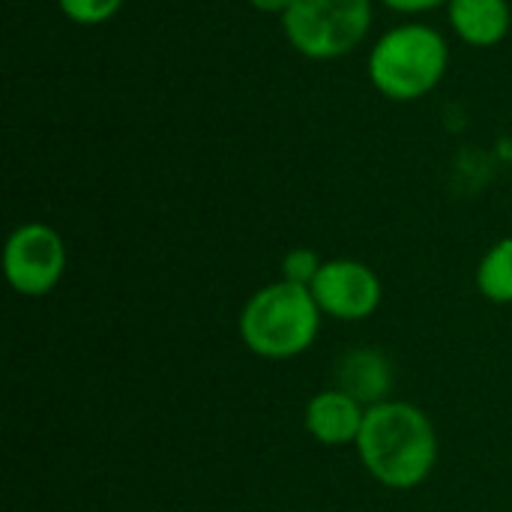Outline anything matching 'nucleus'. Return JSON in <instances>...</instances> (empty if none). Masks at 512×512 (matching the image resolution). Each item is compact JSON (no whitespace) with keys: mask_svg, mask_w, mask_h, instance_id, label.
Here are the masks:
<instances>
[{"mask_svg":"<svg viewBox=\"0 0 512 512\" xmlns=\"http://www.w3.org/2000/svg\"><path fill=\"white\" fill-rule=\"evenodd\" d=\"M363 468L387 489L405 492L426 483L438 462V435L432 420L408 402H378L366 408L357 438Z\"/></svg>","mask_w":512,"mask_h":512,"instance_id":"f257e3e1","label":"nucleus"},{"mask_svg":"<svg viewBox=\"0 0 512 512\" xmlns=\"http://www.w3.org/2000/svg\"><path fill=\"white\" fill-rule=\"evenodd\" d=\"M126 0H57L60 12L78 27H96L111 21Z\"/></svg>","mask_w":512,"mask_h":512,"instance_id":"9b49d317","label":"nucleus"},{"mask_svg":"<svg viewBox=\"0 0 512 512\" xmlns=\"http://www.w3.org/2000/svg\"><path fill=\"white\" fill-rule=\"evenodd\" d=\"M342 384H345L342 390L351 393L354 399L378 405L375 399L381 393H387V387H390L387 363L372 351H357V354L345 357V363H342Z\"/></svg>","mask_w":512,"mask_h":512,"instance_id":"1a4fd4ad","label":"nucleus"},{"mask_svg":"<svg viewBox=\"0 0 512 512\" xmlns=\"http://www.w3.org/2000/svg\"><path fill=\"white\" fill-rule=\"evenodd\" d=\"M3 273L15 294L45 297L66 273L63 237L45 222L18 225L3 246Z\"/></svg>","mask_w":512,"mask_h":512,"instance_id":"39448f33","label":"nucleus"},{"mask_svg":"<svg viewBox=\"0 0 512 512\" xmlns=\"http://www.w3.org/2000/svg\"><path fill=\"white\" fill-rule=\"evenodd\" d=\"M366 408L345 390H324L306 405V432L324 447L357 444Z\"/></svg>","mask_w":512,"mask_h":512,"instance_id":"0eeeda50","label":"nucleus"},{"mask_svg":"<svg viewBox=\"0 0 512 512\" xmlns=\"http://www.w3.org/2000/svg\"><path fill=\"white\" fill-rule=\"evenodd\" d=\"M291 3H294V0H249L252 9L267 12V15H285Z\"/></svg>","mask_w":512,"mask_h":512,"instance_id":"4468645a","label":"nucleus"},{"mask_svg":"<svg viewBox=\"0 0 512 512\" xmlns=\"http://www.w3.org/2000/svg\"><path fill=\"white\" fill-rule=\"evenodd\" d=\"M309 291L321 306V312L339 321H363L375 315L384 297L378 273L351 258L324 261Z\"/></svg>","mask_w":512,"mask_h":512,"instance_id":"423d86ee","label":"nucleus"},{"mask_svg":"<svg viewBox=\"0 0 512 512\" xmlns=\"http://www.w3.org/2000/svg\"><path fill=\"white\" fill-rule=\"evenodd\" d=\"M381 3H384L387 9H393V12H402V15H420V12L447 6L450 0H381Z\"/></svg>","mask_w":512,"mask_h":512,"instance_id":"ddd939ff","label":"nucleus"},{"mask_svg":"<svg viewBox=\"0 0 512 512\" xmlns=\"http://www.w3.org/2000/svg\"><path fill=\"white\" fill-rule=\"evenodd\" d=\"M324 261H318V255L312 249H291L285 258H282V273L288 282H297V285H312V279L318 276Z\"/></svg>","mask_w":512,"mask_h":512,"instance_id":"f8f14e48","label":"nucleus"},{"mask_svg":"<svg viewBox=\"0 0 512 512\" xmlns=\"http://www.w3.org/2000/svg\"><path fill=\"white\" fill-rule=\"evenodd\" d=\"M450 66V45L432 24L408 21L390 27L369 51L366 72L372 87L393 102L429 96Z\"/></svg>","mask_w":512,"mask_h":512,"instance_id":"7ed1b4c3","label":"nucleus"},{"mask_svg":"<svg viewBox=\"0 0 512 512\" xmlns=\"http://www.w3.org/2000/svg\"><path fill=\"white\" fill-rule=\"evenodd\" d=\"M303 512H312V510H303Z\"/></svg>","mask_w":512,"mask_h":512,"instance_id":"2eb2a0df","label":"nucleus"},{"mask_svg":"<svg viewBox=\"0 0 512 512\" xmlns=\"http://www.w3.org/2000/svg\"><path fill=\"white\" fill-rule=\"evenodd\" d=\"M447 18L453 33L471 48H492L504 42L512 24L507 0H450Z\"/></svg>","mask_w":512,"mask_h":512,"instance_id":"6e6552de","label":"nucleus"},{"mask_svg":"<svg viewBox=\"0 0 512 512\" xmlns=\"http://www.w3.org/2000/svg\"><path fill=\"white\" fill-rule=\"evenodd\" d=\"M321 315L309 285L279 279L246 300L240 312V339L264 360H291L315 345Z\"/></svg>","mask_w":512,"mask_h":512,"instance_id":"f03ea898","label":"nucleus"},{"mask_svg":"<svg viewBox=\"0 0 512 512\" xmlns=\"http://www.w3.org/2000/svg\"><path fill=\"white\" fill-rule=\"evenodd\" d=\"M477 288L492 303H512V237L498 240L477 267Z\"/></svg>","mask_w":512,"mask_h":512,"instance_id":"9d476101","label":"nucleus"},{"mask_svg":"<svg viewBox=\"0 0 512 512\" xmlns=\"http://www.w3.org/2000/svg\"><path fill=\"white\" fill-rule=\"evenodd\" d=\"M372 18V0H294L282 15V30L303 57L336 60L366 42Z\"/></svg>","mask_w":512,"mask_h":512,"instance_id":"20e7f679","label":"nucleus"}]
</instances>
